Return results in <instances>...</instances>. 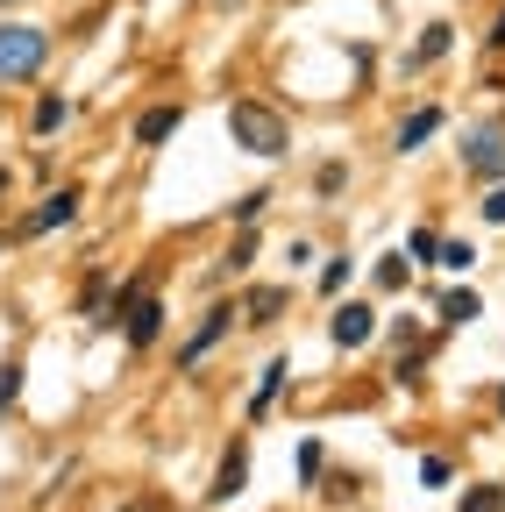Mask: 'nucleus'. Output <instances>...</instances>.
I'll use <instances>...</instances> for the list:
<instances>
[{
	"instance_id": "obj_1",
	"label": "nucleus",
	"mask_w": 505,
	"mask_h": 512,
	"mask_svg": "<svg viewBox=\"0 0 505 512\" xmlns=\"http://www.w3.org/2000/svg\"><path fill=\"white\" fill-rule=\"evenodd\" d=\"M228 136L249 150V157H278L292 136H285V114L278 107H264V100H235L228 107Z\"/></svg>"
},
{
	"instance_id": "obj_2",
	"label": "nucleus",
	"mask_w": 505,
	"mask_h": 512,
	"mask_svg": "<svg viewBox=\"0 0 505 512\" xmlns=\"http://www.w3.org/2000/svg\"><path fill=\"white\" fill-rule=\"evenodd\" d=\"M43 57H50V36H43V29H29V22H0V72H8V79H29Z\"/></svg>"
},
{
	"instance_id": "obj_3",
	"label": "nucleus",
	"mask_w": 505,
	"mask_h": 512,
	"mask_svg": "<svg viewBox=\"0 0 505 512\" xmlns=\"http://www.w3.org/2000/svg\"><path fill=\"white\" fill-rule=\"evenodd\" d=\"M72 214H79V192L65 185V192H50V200H43V207H36L29 221H22V235H50V228H65Z\"/></svg>"
},
{
	"instance_id": "obj_4",
	"label": "nucleus",
	"mask_w": 505,
	"mask_h": 512,
	"mask_svg": "<svg viewBox=\"0 0 505 512\" xmlns=\"http://www.w3.org/2000/svg\"><path fill=\"white\" fill-rule=\"evenodd\" d=\"M370 328H377V313H370V306H356V299L328 320V335H335L342 349H363V342H370Z\"/></svg>"
},
{
	"instance_id": "obj_5",
	"label": "nucleus",
	"mask_w": 505,
	"mask_h": 512,
	"mask_svg": "<svg viewBox=\"0 0 505 512\" xmlns=\"http://www.w3.org/2000/svg\"><path fill=\"white\" fill-rule=\"evenodd\" d=\"M228 320H235V306H207V320H200V335L185 342V356H178V363L193 370V363H200V356H207V349H214V342L228 335Z\"/></svg>"
},
{
	"instance_id": "obj_6",
	"label": "nucleus",
	"mask_w": 505,
	"mask_h": 512,
	"mask_svg": "<svg viewBox=\"0 0 505 512\" xmlns=\"http://www.w3.org/2000/svg\"><path fill=\"white\" fill-rule=\"evenodd\" d=\"M121 313H129V342H136V349H150V342L164 335V306H157V299H129Z\"/></svg>"
},
{
	"instance_id": "obj_7",
	"label": "nucleus",
	"mask_w": 505,
	"mask_h": 512,
	"mask_svg": "<svg viewBox=\"0 0 505 512\" xmlns=\"http://www.w3.org/2000/svg\"><path fill=\"white\" fill-rule=\"evenodd\" d=\"M463 164H470L477 178H505V136H477V143L463 150Z\"/></svg>"
},
{
	"instance_id": "obj_8",
	"label": "nucleus",
	"mask_w": 505,
	"mask_h": 512,
	"mask_svg": "<svg viewBox=\"0 0 505 512\" xmlns=\"http://www.w3.org/2000/svg\"><path fill=\"white\" fill-rule=\"evenodd\" d=\"M178 121H185V107H150V114L136 121V143H143V150H157L164 136H178Z\"/></svg>"
},
{
	"instance_id": "obj_9",
	"label": "nucleus",
	"mask_w": 505,
	"mask_h": 512,
	"mask_svg": "<svg viewBox=\"0 0 505 512\" xmlns=\"http://www.w3.org/2000/svg\"><path fill=\"white\" fill-rule=\"evenodd\" d=\"M242 484H249V448H228V456H221V470H214V498L228 505Z\"/></svg>"
},
{
	"instance_id": "obj_10",
	"label": "nucleus",
	"mask_w": 505,
	"mask_h": 512,
	"mask_svg": "<svg viewBox=\"0 0 505 512\" xmlns=\"http://www.w3.org/2000/svg\"><path fill=\"white\" fill-rule=\"evenodd\" d=\"M434 128H441V107H420V114H406V121H399V150H420V143L434 136Z\"/></svg>"
},
{
	"instance_id": "obj_11",
	"label": "nucleus",
	"mask_w": 505,
	"mask_h": 512,
	"mask_svg": "<svg viewBox=\"0 0 505 512\" xmlns=\"http://www.w3.org/2000/svg\"><path fill=\"white\" fill-rule=\"evenodd\" d=\"M278 313H285V292H278V285H264V292H249V328H271Z\"/></svg>"
},
{
	"instance_id": "obj_12",
	"label": "nucleus",
	"mask_w": 505,
	"mask_h": 512,
	"mask_svg": "<svg viewBox=\"0 0 505 512\" xmlns=\"http://www.w3.org/2000/svg\"><path fill=\"white\" fill-rule=\"evenodd\" d=\"M477 313H484L477 292H449V299H441V320H449V328H463V320H477Z\"/></svg>"
},
{
	"instance_id": "obj_13",
	"label": "nucleus",
	"mask_w": 505,
	"mask_h": 512,
	"mask_svg": "<svg viewBox=\"0 0 505 512\" xmlns=\"http://www.w3.org/2000/svg\"><path fill=\"white\" fill-rule=\"evenodd\" d=\"M463 512H505V484H470L463 491Z\"/></svg>"
},
{
	"instance_id": "obj_14",
	"label": "nucleus",
	"mask_w": 505,
	"mask_h": 512,
	"mask_svg": "<svg viewBox=\"0 0 505 512\" xmlns=\"http://www.w3.org/2000/svg\"><path fill=\"white\" fill-rule=\"evenodd\" d=\"M278 384H285V363H264V377H257V399H249V413H264V406L278 399Z\"/></svg>"
},
{
	"instance_id": "obj_15",
	"label": "nucleus",
	"mask_w": 505,
	"mask_h": 512,
	"mask_svg": "<svg viewBox=\"0 0 505 512\" xmlns=\"http://www.w3.org/2000/svg\"><path fill=\"white\" fill-rule=\"evenodd\" d=\"M434 264H449V271H470V264H477V249H470V242H441V249H434Z\"/></svg>"
},
{
	"instance_id": "obj_16",
	"label": "nucleus",
	"mask_w": 505,
	"mask_h": 512,
	"mask_svg": "<svg viewBox=\"0 0 505 512\" xmlns=\"http://www.w3.org/2000/svg\"><path fill=\"white\" fill-rule=\"evenodd\" d=\"M57 121H65V100H57V93H43V100H36V136H50Z\"/></svg>"
},
{
	"instance_id": "obj_17",
	"label": "nucleus",
	"mask_w": 505,
	"mask_h": 512,
	"mask_svg": "<svg viewBox=\"0 0 505 512\" xmlns=\"http://www.w3.org/2000/svg\"><path fill=\"white\" fill-rule=\"evenodd\" d=\"M22 399V363H0V413Z\"/></svg>"
},
{
	"instance_id": "obj_18",
	"label": "nucleus",
	"mask_w": 505,
	"mask_h": 512,
	"mask_svg": "<svg viewBox=\"0 0 505 512\" xmlns=\"http://www.w3.org/2000/svg\"><path fill=\"white\" fill-rule=\"evenodd\" d=\"M221 264H228V271H249V264H257V235H235V249L221 256Z\"/></svg>"
},
{
	"instance_id": "obj_19",
	"label": "nucleus",
	"mask_w": 505,
	"mask_h": 512,
	"mask_svg": "<svg viewBox=\"0 0 505 512\" xmlns=\"http://www.w3.org/2000/svg\"><path fill=\"white\" fill-rule=\"evenodd\" d=\"M86 313L107 320V271H93V285H86Z\"/></svg>"
},
{
	"instance_id": "obj_20",
	"label": "nucleus",
	"mask_w": 505,
	"mask_h": 512,
	"mask_svg": "<svg viewBox=\"0 0 505 512\" xmlns=\"http://www.w3.org/2000/svg\"><path fill=\"white\" fill-rule=\"evenodd\" d=\"M264 200H271V192H242V200H235V221L249 228V221H257V214H264Z\"/></svg>"
},
{
	"instance_id": "obj_21",
	"label": "nucleus",
	"mask_w": 505,
	"mask_h": 512,
	"mask_svg": "<svg viewBox=\"0 0 505 512\" xmlns=\"http://www.w3.org/2000/svg\"><path fill=\"white\" fill-rule=\"evenodd\" d=\"M377 285H385V292H399V285H406V264H399V256H385V264H377Z\"/></svg>"
},
{
	"instance_id": "obj_22",
	"label": "nucleus",
	"mask_w": 505,
	"mask_h": 512,
	"mask_svg": "<svg viewBox=\"0 0 505 512\" xmlns=\"http://www.w3.org/2000/svg\"><path fill=\"white\" fill-rule=\"evenodd\" d=\"M441 50H449V22H434V29L420 36V57H441Z\"/></svg>"
},
{
	"instance_id": "obj_23",
	"label": "nucleus",
	"mask_w": 505,
	"mask_h": 512,
	"mask_svg": "<svg viewBox=\"0 0 505 512\" xmlns=\"http://www.w3.org/2000/svg\"><path fill=\"white\" fill-rule=\"evenodd\" d=\"M484 221H491V228H505V185H491V192H484Z\"/></svg>"
},
{
	"instance_id": "obj_24",
	"label": "nucleus",
	"mask_w": 505,
	"mask_h": 512,
	"mask_svg": "<svg viewBox=\"0 0 505 512\" xmlns=\"http://www.w3.org/2000/svg\"><path fill=\"white\" fill-rule=\"evenodd\" d=\"M342 285H349V256H335V264L321 271V292H342Z\"/></svg>"
},
{
	"instance_id": "obj_25",
	"label": "nucleus",
	"mask_w": 505,
	"mask_h": 512,
	"mask_svg": "<svg viewBox=\"0 0 505 512\" xmlns=\"http://www.w3.org/2000/svg\"><path fill=\"white\" fill-rule=\"evenodd\" d=\"M420 484H434V491H441V484H449V463H441V456H427V463H420Z\"/></svg>"
},
{
	"instance_id": "obj_26",
	"label": "nucleus",
	"mask_w": 505,
	"mask_h": 512,
	"mask_svg": "<svg viewBox=\"0 0 505 512\" xmlns=\"http://www.w3.org/2000/svg\"><path fill=\"white\" fill-rule=\"evenodd\" d=\"M491 50H505V15H498V22H491Z\"/></svg>"
},
{
	"instance_id": "obj_27",
	"label": "nucleus",
	"mask_w": 505,
	"mask_h": 512,
	"mask_svg": "<svg viewBox=\"0 0 505 512\" xmlns=\"http://www.w3.org/2000/svg\"><path fill=\"white\" fill-rule=\"evenodd\" d=\"M0 192H8V164H0Z\"/></svg>"
},
{
	"instance_id": "obj_28",
	"label": "nucleus",
	"mask_w": 505,
	"mask_h": 512,
	"mask_svg": "<svg viewBox=\"0 0 505 512\" xmlns=\"http://www.w3.org/2000/svg\"><path fill=\"white\" fill-rule=\"evenodd\" d=\"M498 413H505V392H498Z\"/></svg>"
}]
</instances>
